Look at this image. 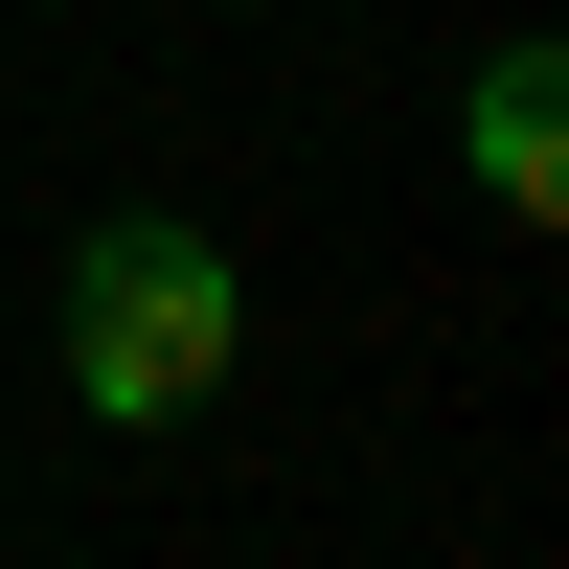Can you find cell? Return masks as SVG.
I'll use <instances>...</instances> for the list:
<instances>
[{
    "instance_id": "obj_1",
    "label": "cell",
    "mask_w": 569,
    "mask_h": 569,
    "mask_svg": "<svg viewBox=\"0 0 569 569\" xmlns=\"http://www.w3.org/2000/svg\"><path fill=\"white\" fill-rule=\"evenodd\" d=\"M228 342H251V273L206 251V228H91L69 251V410H114V433H160V410L228 388Z\"/></svg>"
},
{
    "instance_id": "obj_2",
    "label": "cell",
    "mask_w": 569,
    "mask_h": 569,
    "mask_svg": "<svg viewBox=\"0 0 569 569\" xmlns=\"http://www.w3.org/2000/svg\"><path fill=\"white\" fill-rule=\"evenodd\" d=\"M479 182H501V206H569V46H501V69H479Z\"/></svg>"
}]
</instances>
